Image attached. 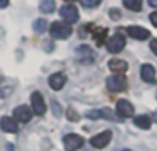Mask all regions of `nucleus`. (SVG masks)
Here are the masks:
<instances>
[{
  "label": "nucleus",
  "mask_w": 157,
  "mask_h": 151,
  "mask_svg": "<svg viewBox=\"0 0 157 151\" xmlns=\"http://www.w3.org/2000/svg\"><path fill=\"white\" fill-rule=\"evenodd\" d=\"M73 34V27L66 22H61V21H54L51 24V36L54 39H66Z\"/></svg>",
  "instance_id": "f257e3e1"
},
{
  "label": "nucleus",
  "mask_w": 157,
  "mask_h": 151,
  "mask_svg": "<svg viewBox=\"0 0 157 151\" xmlns=\"http://www.w3.org/2000/svg\"><path fill=\"white\" fill-rule=\"evenodd\" d=\"M59 14L66 21V24H69V26L78 22V19H79V12L76 9V5H73V4H64L61 7V10H59Z\"/></svg>",
  "instance_id": "f03ea898"
},
{
  "label": "nucleus",
  "mask_w": 157,
  "mask_h": 151,
  "mask_svg": "<svg viewBox=\"0 0 157 151\" xmlns=\"http://www.w3.org/2000/svg\"><path fill=\"white\" fill-rule=\"evenodd\" d=\"M125 48V36H122L120 32H117V34L110 36L108 41H106V49H108L110 53H120L122 49Z\"/></svg>",
  "instance_id": "7ed1b4c3"
},
{
  "label": "nucleus",
  "mask_w": 157,
  "mask_h": 151,
  "mask_svg": "<svg viewBox=\"0 0 157 151\" xmlns=\"http://www.w3.org/2000/svg\"><path fill=\"white\" fill-rule=\"evenodd\" d=\"M106 88L110 92L117 93V92H123L127 88V78L122 75H113L106 80Z\"/></svg>",
  "instance_id": "20e7f679"
},
{
  "label": "nucleus",
  "mask_w": 157,
  "mask_h": 151,
  "mask_svg": "<svg viewBox=\"0 0 157 151\" xmlns=\"http://www.w3.org/2000/svg\"><path fill=\"white\" fill-rule=\"evenodd\" d=\"M63 143H64L66 151H78L85 144V139L81 136H78V134H66L63 137Z\"/></svg>",
  "instance_id": "39448f33"
},
{
  "label": "nucleus",
  "mask_w": 157,
  "mask_h": 151,
  "mask_svg": "<svg viewBox=\"0 0 157 151\" xmlns=\"http://www.w3.org/2000/svg\"><path fill=\"white\" fill-rule=\"evenodd\" d=\"M31 104H32V112L37 116H44L46 114V104H44V97L39 92H34L31 95Z\"/></svg>",
  "instance_id": "423d86ee"
},
{
  "label": "nucleus",
  "mask_w": 157,
  "mask_h": 151,
  "mask_svg": "<svg viewBox=\"0 0 157 151\" xmlns=\"http://www.w3.org/2000/svg\"><path fill=\"white\" fill-rule=\"evenodd\" d=\"M110 139H112V131H103V133L93 136L90 143H91V146L96 148V149H103V148L110 143Z\"/></svg>",
  "instance_id": "0eeeda50"
},
{
  "label": "nucleus",
  "mask_w": 157,
  "mask_h": 151,
  "mask_svg": "<svg viewBox=\"0 0 157 151\" xmlns=\"http://www.w3.org/2000/svg\"><path fill=\"white\" fill-rule=\"evenodd\" d=\"M32 119V109H29L27 105H21L17 107V109L14 110V120L15 122H29V120Z\"/></svg>",
  "instance_id": "6e6552de"
},
{
  "label": "nucleus",
  "mask_w": 157,
  "mask_h": 151,
  "mask_svg": "<svg viewBox=\"0 0 157 151\" xmlns=\"http://www.w3.org/2000/svg\"><path fill=\"white\" fill-rule=\"evenodd\" d=\"M127 34L133 39H139V41H144V39L150 38V32L144 27H139V26H130V27H127Z\"/></svg>",
  "instance_id": "1a4fd4ad"
},
{
  "label": "nucleus",
  "mask_w": 157,
  "mask_h": 151,
  "mask_svg": "<svg viewBox=\"0 0 157 151\" xmlns=\"http://www.w3.org/2000/svg\"><path fill=\"white\" fill-rule=\"evenodd\" d=\"M117 114L120 117H132L133 116V105L128 102V100H118L117 102Z\"/></svg>",
  "instance_id": "9d476101"
},
{
  "label": "nucleus",
  "mask_w": 157,
  "mask_h": 151,
  "mask_svg": "<svg viewBox=\"0 0 157 151\" xmlns=\"http://www.w3.org/2000/svg\"><path fill=\"white\" fill-rule=\"evenodd\" d=\"M108 68L110 71L117 73V75H122V73H125L127 70H128V65H127V61H123V59H118V58H113L108 61Z\"/></svg>",
  "instance_id": "9b49d317"
},
{
  "label": "nucleus",
  "mask_w": 157,
  "mask_h": 151,
  "mask_svg": "<svg viewBox=\"0 0 157 151\" xmlns=\"http://www.w3.org/2000/svg\"><path fill=\"white\" fill-rule=\"evenodd\" d=\"M66 83V75L64 73H52L49 76V87L52 90H61Z\"/></svg>",
  "instance_id": "f8f14e48"
},
{
  "label": "nucleus",
  "mask_w": 157,
  "mask_h": 151,
  "mask_svg": "<svg viewBox=\"0 0 157 151\" xmlns=\"http://www.w3.org/2000/svg\"><path fill=\"white\" fill-rule=\"evenodd\" d=\"M140 76H142L144 82L147 83H155V70L152 65H142L140 68Z\"/></svg>",
  "instance_id": "ddd939ff"
},
{
  "label": "nucleus",
  "mask_w": 157,
  "mask_h": 151,
  "mask_svg": "<svg viewBox=\"0 0 157 151\" xmlns=\"http://www.w3.org/2000/svg\"><path fill=\"white\" fill-rule=\"evenodd\" d=\"M0 127H2V131H5V133H17V122L14 120V117H9V116H4L2 119H0Z\"/></svg>",
  "instance_id": "4468645a"
},
{
  "label": "nucleus",
  "mask_w": 157,
  "mask_h": 151,
  "mask_svg": "<svg viewBox=\"0 0 157 151\" xmlns=\"http://www.w3.org/2000/svg\"><path fill=\"white\" fill-rule=\"evenodd\" d=\"M78 56H79V59H81L83 63H86V65H90V63L93 61V58H95L93 51L88 48V46H79L78 48Z\"/></svg>",
  "instance_id": "2eb2a0df"
},
{
  "label": "nucleus",
  "mask_w": 157,
  "mask_h": 151,
  "mask_svg": "<svg viewBox=\"0 0 157 151\" xmlns=\"http://www.w3.org/2000/svg\"><path fill=\"white\" fill-rule=\"evenodd\" d=\"M39 9H41V12H44V14H52L56 9V2L54 0H42L41 4H39Z\"/></svg>",
  "instance_id": "dca6fc26"
},
{
  "label": "nucleus",
  "mask_w": 157,
  "mask_h": 151,
  "mask_svg": "<svg viewBox=\"0 0 157 151\" xmlns=\"http://www.w3.org/2000/svg\"><path fill=\"white\" fill-rule=\"evenodd\" d=\"M105 36H106V29H103V27L93 29V39H96V44L98 46H101L105 43Z\"/></svg>",
  "instance_id": "f3484780"
},
{
  "label": "nucleus",
  "mask_w": 157,
  "mask_h": 151,
  "mask_svg": "<svg viewBox=\"0 0 157 151\" xmlns=\"http://www.w3.org/2000/svg\"><path fill=\"white\" fill-rule=\"evenodd\" d=\"M133 122H135L137 127H140V129H149L150 124H152V120L149 119V116H139L133 119Z\"/></svg>",
  "instance_id": "a211bd4d"
},
{
  "label": "nucleus",
  "mask_w": 157,
  "mask_h": 151,
  "mask_svg": "<svg viewBox=\"0 0 157 151\" xmlns=\"http://www.w3.org/2000/svg\"><path fill=\"white\" fill-rule=\"evenodd\" d=\"M123 7L128 9V10H133V12H140L142 10V2L140 0H125Z\"/></svg>",
  "instance_id": "6ab92c4d"
},
{
  "label": "nucleus",
  "mask_w": 157,
  "mask_h": 151,
  "mask_svg": "<svg viewBox=\"0 0 157 151\" xmlns=\"http://www.w3.org/2000/svg\"><path fill=\"white\" fill-rule=\"evenodd\" d=\"M32 29H34L37 34H44V32L48 31V21L37 19V21H34V24H32Z\"/></svg>",
  "instance_id": "aec40b11"
},
{
  "label": "nucleus",
  "mask_w": 157,
  "mask_h": 151,
  "mask_svg": "<svg viewBox=\"0 0 157 151\" xmlns=\"http://www.w3.org/2000/svg\"><path fill=\"white\" fill-rule=\"evenodd\" d=\"M100 4H101L100 0H81V7H85V9H95Z\"/></svg>",
  "instance_id": "412c9836"
},
{
  "label": "nucleus",
  "mask_w": 157,
  "mask_h": 151,
  "mask_svg": "<svg viewBox=\"0 0 157 151\" xmlns=\"http://www.w3.org/2000/svg\"><path fill=\"white\" fill-rule=\"evenodd\" d=\"M68 119L71 120V122H78V120H79V114L76 112L73 107H69V109H68Z\"/></svg>",
  "instance_id": "4be33fe9"
},
{
  "label": "nucleus",
  "mask_w": 157,
  "mask_h": 151,
  "mask_svg": "<svg viewBox=\"0 0 157 151\" xmlns=\"http://www.w3.org/2000/svg\"><path fill=\"white\" fill-rule=\"evenodd\" d=\"M100 114H101V117H105V119H108V120H118L115 116H113V112L110 109H101Z\"/></svg>",
  "instance_id": "5701e85b"
},
{
  "label": "nucleus",
  "mask_w": 157,
  "mask_h": 151,
  "mask_svg": "<svg viewBox=\"0 0 157 151\" xmlns=\"http://www.w3.org/2000/svg\"><path fill=\"white\" fill-rule=\"evenodd\" d=\"M86 117H88V119H100L101 114H100V110H88V112H86Z\"/></svg>",
  "instance_id": "b1692460"
},
{
  "label": "nucleus",
  "mask_w": 157,
  "mask_h": 151,
  "mask_svg": "<svg viewBox=\"0 0 157 151\" xmlns=\"http://www.w3.org/2000/svg\"><path fill=\"white\" fill-rule=\"evenodd\" d=\"M150 49H152V53L157 56V39H152V43H150Z\"/></svg>",
  "instance_id": "393cba45"
},
{
  "label": "nucleus",
  "mask_w": 157,
  "mask_h": 151,
  "mask_svg": "<svg viewBox=\"0 0 157 151\" xmlns=\"http://www.w3.org/2000/svg\"><path fill=\"white\" fill-rule=\"evenodd\" d=\"M52 112H54L56 116L59 117V114H61V110H59V105H58V102H52Z\"/></svg>",
  "instance_id": "a878e982"
},
{
  "label": "nucleus",
  "mask_w": 157,
  "mask_h": 151,
  "mask_svg": "<svg viewBox=\"0 0 157 151\" xmlns=\"http://www.w3.org/2000/svg\"><path fill=\"white\" fill-rule=\"evenodd\" d=\"M150 22L154 24V27H157V12H152V14H150Z\"/></svg>",
  "instance_id": "bb28decb"
},
{
  "label": "nucleus",
  "mask_w": 157,
  "mask_h": 151,
  "mask_svg": "<svg viewBox=\"0 0 157 151\" xmlns=\"http://www.w3.org/2000/svg\"><path fill=\"white\" fill-rule=\"evenodd\" d=\"M110 15H112L113 19H118V17H120V14H118V10H117V9H112V12H110Z\"/></svg>",
  "instance_id": "cd10ccee"
},
{
  "label": "nucleus",
  "mask_w": 157,
  "mask_h": 151,
  "mask_svg": "<svg viewBox=\"0 0 157 151\" xmlns=\"http://www.w3.org/2000/svg\"><path fill=\"white\" fill-rule=\"evenodd\" d=\"M9 7V0H0V9Z\"/></svg>",
  "instance_id": "c85d7f7f"
},
{
  "label": "nucleus",
  "mask_w": 157,
  "mask_h": 151,
  "mask_svg": "<svg viewBox=\"0 0 157 151\" xmlns=\"http://www.w3.org/2000/svg\"><path fill=\"white\" fill-rule=\"evenodd\" d=\"M149 4H150V5H154V7H157V2H154V0H150Z\"/></svg>",
  "instance_id": "c756f323"
},
{
  "label": "nucleus",
  "mask_w": 157,
  "mask_h": 151,
  "mask_svg": "<svg viewBox=\"0 0 157 151\" xmlns=\"http://www.w3.org/2000/svg\"><path fill=\"white\" fill-rule=\"evenodd\" d=\"M155 97H157V93H155Z\"/></svg>",
  "instance_id": "7c9ffc66"
},
{
  "label": "nucleus",
  "mask_w": 157,
  "mask_h": 151,
  "mask_svg": "<svg viewBox=\"0 0 157 151\" xmlns=\"http://www.w3.org/2000/svg\"><path fill=\"white\" fill-rule=\"evenodd\" d=\"M125 151H128V149H125Z\"/></svg>",
  "instance_id": "2f4dec72"
}]
</instances>
